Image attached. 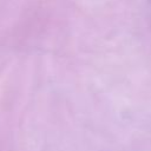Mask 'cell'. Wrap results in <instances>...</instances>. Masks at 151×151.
<instances>
[]
</instances>
